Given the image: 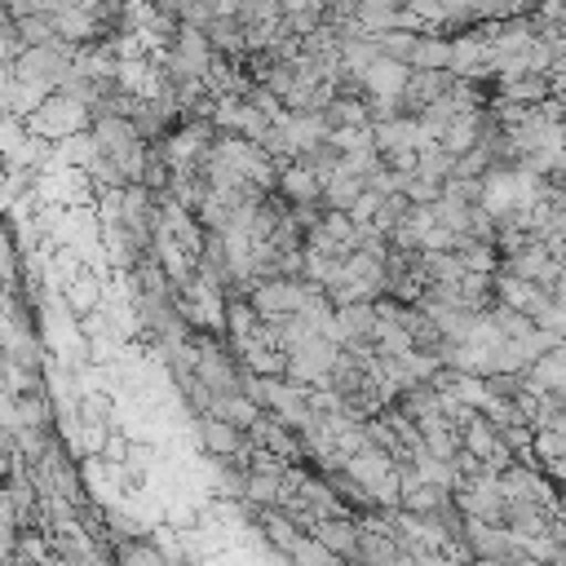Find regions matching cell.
Segmentation results:
<instances>
[{"label":"cell","mask_w":566,"mask_h":566,"mask_svg":"<svg viewBox=\"0 0 566 566\" xmlns=\"http://www.w3.org/2000/svg\"><path fill=\"white\" fill-rule=\"evenodd\" d=\"M407 75H411V62H398V57L376 53V62H371V66H367L358 80H363L367 97H402Z\"/></svg>","instance_id":"6"},{"label":"cell","mask_w":566,"mask_h":566,"mask_svg":"<svg viewBox=\"0 0 566 566\" xmlns=\"http://www.w3.org/2000/svg\"><path fill=\"white\" fill-rule=\"evenodd\" d=\"M402 195H407L411 203H433V199L442 195V181H438V177H420V172H411L407 186H402Z\"/></svg>","instance_id":"13"},{"label":"cell","mask_w":566,"mask_h":566,"mask_svg":"<svg viewBox=\"0 0 566 566\" xmlns=\"http://www.w3.org/2000/svg\"><path fill=\"white\" fill-rule=\"evenodd\" d=\"M548 296H553V292H548L544 283L522 279V274H509V270H495V301H500V305H513V310H522V314L535 318V310H539Z\"/></svg>","instance_id":"4"},{"label":"cell","mask_w":566,"mask_h":566,"mask_svg":"<svg viewBox=\"0 0 566 566\" xmlns=\"http://www.w3.org/2000/svg\"><path fill=\"white\" fill-rule=\"evenodd\" d=\"M310 535H314L318 544H327V548H332L340 562H354V557H358V517H349V513H336V517H314Z\"/></svg>","instance_id":"5"},{"label":"cell","mask_w":566,"mask_h":566,"mask_svg":"<svg viewBox=\"0 0 566 566\" xmlns=\"http://www.w3.org/2000/svg\"><path fill=\"white\" fill-rule=\"evenodd\" d=\"M455 80H460V75H455L451 66H438V71H429V66H424V71L411 66L407 88H402V111H407V115H420V111H424L429 102H438Z\"/></svg>","instance_id":"3"},{"label":"cell","mask_w":566,"mask_h":566,"mask_svg":"<svg viewBox=\"0 0 566 566\" xmlns=\"http://www.w3.org/2000/svg\"><path fill=\"white\" fill-rule=\"evenodd\" d=\"M367 190V177L363 172H349L345 164H336L323 181V208H349L358 195Z\"/></svg>","instance_id":"7"},{"label":"cell","mask_w":566,"mask_h":566,"mask_svg":"<svg viewBox=\"0 0 566 566\" xmlns=\"http://www.w3.org/2000/svg\"><path fill=\"white\" fill-rule=\"evenodd\" d=\"M62 305H66L71 314H88V310H97V305H102V283H97V274L80 270V274L62 287Z\"/></svg>","instance_id":"9"},{"label":"cell","mask_w":566,"mask_h":566,"mask_svg":"<svg viewBox=\"0 0 566 566\" xmlns=\"http://www.w3.org/2000/svg\"><path fill=\"white\" fill-rule=\"evenodd\" d=\"M380 199H385V195H376V190L367 186V190H363V195H358V199H354V203H349L345 212L354 217V226H371V217H376V208H380Z\"/></svg>","instance_id":"14"},{"label":"cell","mask_w":566,"mask_h":566,"mask_svg":"<svg viewBox=\"0 0 566 566\" xmlns=\"http://www.w3.org/2000/svg\"><path fill=\"white\" fill-rule=\"evenodd\" d=\"M18 31H22V44H53V40H62L53 13H22Z\"/></svg>","instance_id":"12"},{"label":"cell","mask_w":566,"mask_h":566,"mask_svg":"<svg viewBox=\"0 0 566 566\" xmlns=\"http://www.w3.org/2000/svg\"><path fill=\"white\" fill-rule=\"evenodd\" d=\"M416 35H420V31H411V27H389V31H376L371 40H376V49H380L385 57H398V62H411V49H416Z\"/></svg>","instance_id":"11"},{"label":"cell","mask_w":566,"mask_h":566,"mask_svg":"<svg viewBox=\"0 0 566 566\" xmlns=\"http://www.w3.org/2000/svg\"><path fill=\"white\" fill-rule=\"evenodd\" d=\"M411 66H429V71H438V66H451V35H442V31H420L416 35V49H411Z\"/></svg>","instance_id":"8"},{"label":"cell","mask_w":566,"mask_h":566,"mask_svg":"<svg viewBox=\"0 0 566 566\" xmlns=\"http://www.w3.org/2000/svg\"><path fill=\"white\" fill-rule=\"evenodd\" d=\"M195 438L208 455H239V451H252V438L248 429H239L234 420L217 416V411H199L195 416Z\"/></svg>","instance_id":"2"},{"label":"cell","mask_w":566,"mask_h":566,"mask_svg":"<svg viewBox=\"0 0 566 566\" xmlns=\"http://www.w3.org/2000/svg\"><path fill=\"white\" fill-rule=\"evenodd\" d=\"M208 411H217V416H226V420H234L239 429H248L252 420H256V402L248 398V389H230V394H212V407Z\"/></svg>","instance_id":"10"},{"label":"cell","mask_w":566,"mask_h":566,"mask_svg":"<svg viewBox=\"0 0 566 566\" xmlns=\"http://www.w3.org/2000/svg\"><path fill=\"white\" fill-rule=\"evenodd\" d=\"M27 128H31L35 137L62 142V137H71V133L93 128V111H88V102L71 97L66 88H53V93H49V97L27 115Z\"/></svg>","instance_id":"1"}]
</instances>
